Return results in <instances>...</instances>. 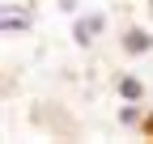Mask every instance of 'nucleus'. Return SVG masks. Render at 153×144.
I'll return each instance as SVG.
<instances>
[{
	"instance_id": "7ed1b4c3",
	"label": "nucleus",
	"mask_w": 153,
	"mask_h": 144,
	"mask_svg": "<svg viewBox=\"0 0 153 144\" xmlns=\"http://www.w3.org/2000/svg\"><path fill=\"white\" fill-rule=\"evenodd\" d=\"M119 93H123V98H136V93H140V85H136V81H132V76H128V81L119 85Z\"/></svg>"
},
{
	"instance_id": "f03ea898",
	"label": "nucleus",
	"mask_w": 153,
	"mask_h": 144,
	"mask_svg": "<svg viewBox=\"0 0 153 144\" xmlns=\"http://www.w3.org/2000/svg\"><path fill=\"white\" fill-rule=\"evenodd\" d=\"M149 47H153L149 34H140V30H132V34H128V51H136V55H140V51H149Z\"/></svg>"
},
{
	"instance_id": "f257e3e1",
	"label": "nucleus",
	"mask_w": 153,
	"mask_h": 144,
	"mask_svg": "<svg viewBox=\"0 0 153 144\" xmlns=\"http://www.w3.org/2000/svg\"><path fill=\"white\" fill-rule=\"evenodd\" d=\"M102 30V17H89V21H76V43H89L94 34Z\"/></svg>"
}]
</instances>
